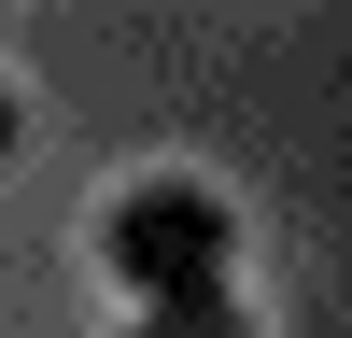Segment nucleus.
<instances>
[{
  "label": "nucleus",
  "instance_id": "1",
  "mask_svg": "<svg viewBox=\"0 0 352 338\" xmlns=\"http://www.w3.org/2000/svg\"><path fill=\"white\" fill-rule=\"evenodd\" d=\"M226 254H240V225H226L212 183H184V169H155V183H127L99 212V268L127 282L141 310H184V296H226Z\"/></svg>",
  "mask_w": 352,
  "mask_h": 338
},
{
  "label": "nucleus",
  "instance_id": "2",
  "mask_svg": "<svg viewBox=\"0 0 352 338\" xmlns=\"http://www.w3.org/2000/svg\"><path fill=\"white\" fill-rule=\"evenodd\" d=\"M127 338H254V324H240V310H226V296H184V310H141Z\"/></svg>",
  "mask_w": 352,
  "mask_h": 338
},
{
  "label": "nucleus",
  "instance_id": "3",
  "mask_svg": "<svg viewBox=\"0 0 352 338\" xmlns=\"http://www.w3.org/2000/svg\"><path fill=\"white\" fill-rule=\"evenodd\" d=\"M0 155H14V84H0Z\"/></svg>",
  "mask_w": 352,
  "mask_h": 338
}]
</instances>
